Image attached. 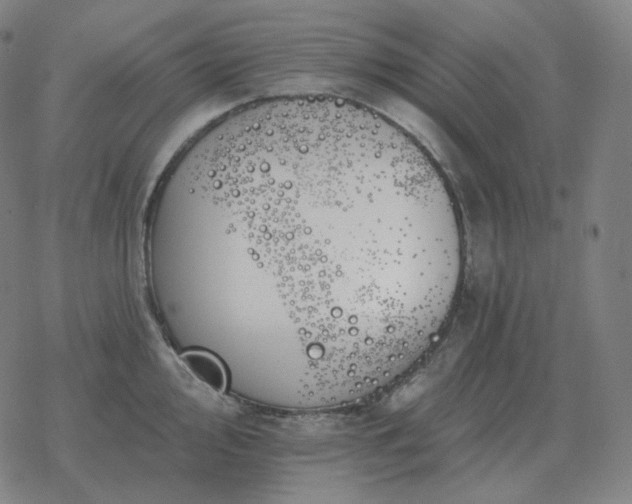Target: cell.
Segmentation results:
<instances>
[{
  "label": "cell",
  "mask_w": 632,
  "mask_h": 504,
  "mask_svg": "<svg viewBox=\"0 0 632 504\" xmlns=\"http://www.w3.org/2000/svg\"><path fill=\"white\" fill-rule=\"evenodd\" d=\"M215 207L254 246L287 352L324 370L400 371L453 307L464 250L449 187L396 134L309 123L230 170Z\"/></svg>",
  "instance_id": "cell-1"
},
{
  "label": "cell",
  "mask_w": 632,
  "mask_h": 504,
  "mask_svg": "<svg viewBox=\"0 0 632 504\" xmlns=\"http://www.w3.org/2000/svg\"><path fill=\"white\" fill-rule=\"evenodd\" d=\"M182 362L200 381L215 391L225 387V371L219 360L203 351H189L181 356Z\"/></svg>",
  "instance_id": "cell-2"
}]
</instances>
